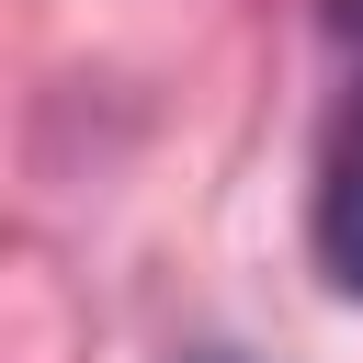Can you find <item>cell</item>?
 <instances>
[{
  "label": "cell",
  "mask_w": 363,
  "mask_h": 363,
  "mask_svg": "<svg viewBox=\"0 0 363 363\" xmlns=\"http://www.w3.org/2000/svg\"><path fill=\"white\" fill-rule=\"evenodd\" d=\"M306 238H318L329 295H352V306H363V79L329 102V136H318V193H306Z\"/></svg>",
  "instance_id": "cell-1"
},
{
  "label": "cell",
  "mask_w": 363,
  "mask_h": 363,
  "mask_svg": "<svg viewBox=\"0 0 363 363\" xmlns=\"http://www.w3.org/2000/svg\"><path fill=\"white\" fill-rule=\"evenodd\" d=\"M340 23H363V0H340Z\"/></svg>",
  "instance_id": "cell-3"
},
{
  "label": "cell",
  "mask_w": 363,
  "mask_h": 363,
  "mask_svg": "<svg viewBox=\"0 0 363 363\" xmlns=\"http://www.w3.org/2000/svg\"><path fill=\"white\" fill-rule=\"evenodd\" d=\"M182 363H250V352H227V340H204V352H182Z\"/></svg>",
  "instance_id": "cell-2"
}]
</instances>
